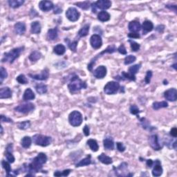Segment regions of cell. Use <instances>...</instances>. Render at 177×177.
<instances>
[{
    "label": "cell",
    "instance_id": "obj_1",
    "mask_svg": "<svg viewBox=\"0 0 177 177\" xmlns=\"http://www.w3.org/2000/svg\"><path fill=\"white\" fill-rule=\"evenodd\" d=\"M87 87L85 81L80 79L78 76H75L71 79L69 83L68 84V88L71 93H76L80 90L84 89Z\"/></svg>",
    "mask_w": 177,
    "mask_h": 177
},
{
    "label": "cell",
    "instance_id": "obj_2",
    "mask_svg": "<svg viewBox=\"0 0 177 177\" xmlns=\"http://www.w3.org/2000/svg\"><path fill=\"white\" fill-rule=\"evenodd\" d=\"M24 47H17V48L13 49L12 50L10 51L9 52L5 53L4 54L3 58L1 59V62H9L12 64L13 62L20 56L21 53L24 51Z\"/></svg>",
    "mask_w": 177,
    "mask_h": 177
},
{
    "label": "cell",
    "instance_id": "obj_3",
    "mask_svg": "<svg viewBox=\"0 0 177 177\" xmlns=\"http://www.w3.org/2000/svg\"><path fill=\"white\" fill-rule=\"evenodd\" d=\"M33 141L36 145L41 147H47L52 143V138L51 137L47 136L35 134L33 137Z\"/></svg>",
    "mask_w": 177,
    "mask_h": 177
},
{
    "label": "cell",
    "instance_id": "obj_4",
    "mask_svg": "<svg viewBox=\"0 0 177 177\" xmlns=\"http://www.w3.org/2000/svg\"><path fill=\"white\" fill-rule=\"evenodd\" d=\"M83 121L82 113L78 111H74L69 116V122L73 127H78L81 125Z\"/></svg>",
    "mask_w": 177,
    "mask_h": 177
},
{
    "label": "cell",
    "instance_id": "obj_5",
    "mask_svg": "<svg viewBox=\"0 0 177 177\" xmlns=\"http://www.w3.org/2000/svg\"><path fill=\"white\" fill-rule=\"evenodd\" d=\"M120 84L118 82L111 81L107 82L104 87V91L107 95H113L116 93L120 88Z\"/></svg>",
    "mask_w": 177,
    "mask_h": 177
},
{
    "label": "cell",
    "instance_id": "obj_6",
    "mask_svg": "<svg viewBox=\"0 0 177 177\" xmlns=\"http://www.w3.org/2000/svg\"><path fill=\"white\" fill-rule=\"evenodd\" d=\"M111 6V1L109 0H98L92 4V12L93 13H96V9H99L101 10L109 9Z\"/></svg>",
    "mask_w": 177,
    "mask_h": 177
},
{
    "label": "cell",
    "instance_id": "obj_7",
    "mask_svg": "<svg viewBox=\"0 0 177 177\" xmlns=\"http://www.w3.org/2000/svg\"><path fill=\"white\" fill-rule=\"evenodd\" d=\"M115 51H116V47L115 46V45H111V46H108L107 48L105 49V50H104L103 52H101L100 54H98V56L96 57V58H94L93 59V60H91V62L88 64V66H87L88 70H89L90 71H91L92 69H93V66L94 64H95L96 60H97L99 57L102 56V55H103L105 54H113V53H114Z\"/></svg>",
    "mask_w": 177,
    "mask_h": 177
},
{
    "label": "cell",
    "instance_id": "obj_8",
    "mask_svg": "<svg viewBox=\"0 0 177 177\" xmlns=\"http://www.w3.org/2000/svg\"><path fill=\"white\" fill-rule=\"evenodd\" d=\"M66 17L71 21H76L79 19L80 13L76 8L70 7L66 11Z\"/></svg>",
    "mask_w": 177,
    "mask_h": 177
},
{
    "label": "cell",
    "instance_id": "obj_9",
    "mask_svg": "<svg viewBox=\"0 0 177 177\" xmlns=\"http://www.w3.org/2000/svg\"><path fill=\"white\" fill-rule=\"evenodd\" d=\"M35 105L33 103H29L22 104V105H19L17 107H15V110L19 113H29L30 112L33 111L35 109Z\"/></svg>",
    "mask_w": 177,
    "mask_h": 177
},
{
    "label": "cell",
    "instance_id": "obj_10",
    "mask_svg": "<svg viewBox=\"0 0 177 177\" xmlns=\"http://www.w3.org/2000/svg\"><path fill=\"white\" fill-rule=\"evenodd\" d=\"M90 44L93 49H100L103 45V40L101 36L98 34H93L90 37Z\"/></svg>",
    "mask_w": 177,
    "mask_h": 177
},
{
    "label": "cell",
    "instance_id": "obj_11",
    "mask_svg": "<svg viewBox=\"0 0 177 177\" xmlns=\"http://www.w3.org/2000/svg\"><path fill=\"white\" fill-rule=\"evenodd\" d=\"M149 144L150 145L152 149H154V150L158 151L160 149H162V147L161 146V145L158 143V136L156 134L151 135L149 137Z\"/></svg>",
    "mask_w": 177,
    "mask_h": 177
},
{
    "label": "cell",
    "instance_id": "obj_12",
    "mask_svg": "<svg viewBox=\"0 0 177 177\" xmlns=\"http://www.w3.org/2000/svg\"><path fill=\"white\" fill-rule=\"evenodd\" d=\"M107 70L106 66L101 65L96 69L93 72V76L94 77L97 78V79H103V78L105 77L106 75H107Z\"/></svg>",
    "mask_w": 177,
    "mask_h": 177
},
{
    "label": "cell",
    "instance_id": "obj_13",
    "mask_svg": "<svg viewBox=\"0 0 177 177\" xmlns=\"http://www.w3.org/2000/svg\"><path fill=\"white\" fill-rule=\"evenodd\" d=\"M164 97L166 100L171 102L176 101L177 99V91L176 88H172L167 90L164 93Z\"/></svg>",
    "mask_w": 177,
    "mask_h": 177
},
{
    "label": "cell",
    "instance_id": "obj_14",
    "mask_svg": "<svg viewBox=\"0 0 177 177\" xmlns=\"http://www.w3.org/2000/svg\"><path fill=\"white\" fill-rule=\"evenodd\" d=\"M127 166H128V165L126 163H123L122 164H121L119 166L118 168H114V170H115V173L117 175V176H125V175L124 173H126L127 174ZM127 174V176H133V174Z\"/></svg>",
    "mask_w": 177,
    "mask_h": 177
},
{
    "label": "cell",
    "instance_id": "obj_15",
    "mask_svg": "<svg viewBox=\"0 0 177 177\" xmlns=\"http://www.w3.org/2000/svg\"><path fill=\"white\" fill-rule=\"evenodd\" d=\"M29 76L31 78L36 80H46L49 77V71L47 69H45L40 74H29Z\"/></svg>",
    "mask_w": 177,
    "mask_h": 177
},
{
    "label": "cell",
    "instance_id": "obj_16",
    "mask_svg": "<svg viewBox=\"0 0 177 177\" xmlns=\"http://www.w3.org/2000/svg\"><path fill=\"white\" fill-rule=\"evenodd\" d=\"M154 168L152 170V175L154 176H160L162 175L163 170L162 166H161V163L159 160H156L154 162Z\"/></svg>",
    "mask_w": 177,
    "mask_h": 177
},
{
    "label": "cell",
    "instance_id": "obj_17",
    "mask_svg": "<svg viewBox=\"0 0 177 177\" xmlns=\"http://www.w3.org/2000/svg\"><path fill=\"white\" fill-rule=\"evenodd\" d=\"M39 8L41 11L44 12H48L54 8V5L52 1H41L39 3Z\"/></svg>",
    "mask_w": 177,
    "mask_h": 177
},
{
    "label": "cell",
    "instance_id": "obj_18",
    "mask_svg": "<svg viewBox=\"0 0 177 177\" xmlns=\"http://www.w3.org/2000/svg\"><path fill=\"white\" fill-rule=\"evenodd\" d=\"M26 24L24 22H21V21L17 22L14 26L15 33H16L17 35H19L24 34L25 32H26Z\"/></svg>",
    "mask_w": 177,
    "mask_h": 177
},
{
    "label": "cell",
    "instance_id": "obj_19",
    "mask_svg": "<svg viewBox=\"0 0 177 177\" xmlns=\"http://www.w3.org/2000/svg\"><path fill=\"white\" fill-rule=\"evenodd\" d=\"M128 29L131 33H138L141 31V26L138 21L135 20L131 21L129 23Z\"/></svg>",
    "mask_w": 177,
    "mask_h": 177
},
{
    "label": "cell",
    "instance_id": "obj_20",
    "mask_svg": "<svg viewBox=\"0 0 177 177\" xmlns=\"http://www.w3.org/2000/svg\"><path fill=\"white\" fill-rule=\"evenodd\" d=\"M12 96V91L9 87L5 86V87L1 88L0 89V98L1 99H6V98H10Z\"/></svg>",
    "mask_w": 177,
    "mask_h": 177
},
{
    "label": "cell",
    "instance_id": "obj_21",
    "mask_svg": "<svg viewBox=\"0 0 177 177\" xmlns=\"http://www.w3.org/2000/svg\"><path fill=\"white\" fill-rule=\"evenodd\" d=\"M143 30V34H147L148 32H150L154 29V24L149 20H145L144 22L143 23L142 27Z\"/></svg>",
    "mask_w": 177,
    "mask_h": 177
},
{
    "label": "cell",
    "instance_id": "obj_22",
    "mask_svg": "<svg viewBox=\"0 0 177 177\" xmlns=\"http://www.w3.org/2000/svg\"><path fill=\"white\" fill-rule=\"evenodd\" d=\"M35 98V95L34 92L32 91L31 88H28L25 90L24 93L23 95V100L24 101H28V100H34Z\"/></svg>",
    "mask_w": 177,
    "mask_h": 177
},
{
    "label": "cell",
    "instance_id": "obj_23",
    "mask_svg": "<svg viewBox=\"0 0 177 177\" xmlns=\"http://www.w3.org/2000/svg\"><path fill=\"white\" fill-rule=\"evenodd\" d=\"M41 24L39 21H35L31 23V32L33 34H38L41 32Z\"/></svg>",
    "mask_w": 177,
    "mask_h": 177
},
{
    "label": "cell",
    "instance_id": "obj_24",
    "mask_svg": "<svg viewBox=\"0 0 177 177\" xmlns=\"http://www.w3.org/2000/svg\"><path fill=\"white\" fill-rule=\"evenodd\" d=\"M104 147L108 150H113L114 149V142L111 138H106L103 141Z\"/></svg>",
    "mask_w": 177,
    "mask_h": 177
},
{
    "label": "cell",
    "instance_id": "obj_25",
    "mask_svg": "<svg viewBox=\"0 0 177 177\" xmlns=\"http://www.w3.org/2000/svg\"><path fill=\"white\" fill-rule=\"evenodd\" d=\"M58 29H51L48 31L47 33V39L49 40H54L58 38Z\"/></svg>",
    "mask_w": 177,
    "mask_h": 177
},
{
    "label": "cell",
    "instance_id": "obj_26",
    "mask_svg": "<svg viewBox=\"0 0 177 177\" xmlns=\"http://www.w3.org/2000/svg\"><path fill=\"white\" fill-rule=\"evenodd\" d=\"M91 163V155H88L86 158L82 159L81 161H80L76 165V168H80V167H83L88 166Z\"/></svg>",
    "mask_w": 177,
    "mask_h": 177
},
{
    "label": "cell",
    "instance_id": "obj_27",
    "mask_svg": "<svg viewBox=\"0 0 177 177\" xmlns=\"http://www.w3.org/2000/svg\"><path fill=\"white\" fill-rule=\"evenodd\" d=\"M98 160H99V161H100L102 163H103V164H105V165H110L111 164L112 162H113L111 157L107 156V155L104 154V153H102V154L98 157Z\"/></svg>",
    "mask_w": 177,
    "mask_h": 177
},
{
    "label": "cell",
    "instance_id": "obj_28",
    "mask_svg": "<svg viewBox=\"0 0 177 177\" xmlns=\"http://www.w3.org/2000/svg\"><path fill=\"white\" fill-rule=\"evenodd\" d=\"M110 18H111V16H110L109 13H107V11H103L100 12L98 15V20H100V21H103V22L109 21Z\"/></svg>",
    "mask_w": 177,
    "mask_h": 177
},
{
    "label": "cell",
    "instance_id": "obj_29",
    "mask_svg": "<svg viewBox=\"0 0 177 177\" xmlns=\"http://www.w3.org/2000/svg\"><path fill=\"white\" fill-rule=\"evenodd\" d=\"M54 52L55 54L58 55V56H62V55L64 54L66 52V47L63 44H58L54 47Z\"/></svg>",
    "mask_w": 177,
    "mask_h": 177
},
{
    "label": "cell",
    "instance_id": "obj_30",
    "mask_svg": "<svg viewBox=\"0 0 177 177\" xmlns=\"http://www.w3.org/2000/svg\"><path fill=\"white\" fill-rule=\"evenodd\" d=\"M33 160L37 161V163H40L41 165H44L47 161V156L44 153H40V154H37L36 157H35V158H33Z\"/></svg>",
    "mask_w": 177,
    "mask_h": 177
},
{
    "label": "cell",
    "instance_id": "obj_31",
    "mask_svg": "<svg viewBox=\"0 0 177 177\" xmlns=\"http://www.w3.org/2000/svg\"><path fill=\"white\" fill-rule=\"evenodd\" d=\"M32 144V139L30 136H24L21 139V145L24 148H29Z\"/></svg>",
    "mask_w": 177,
    "mask_h": 177
},
{
    "label": "cell",
    "instance_id": "obj_32",
    "mask_svg": "<svg viewBox=\"0 0 177 177\" xmlns=\"http://www.w3.org/2000/svg\"><path fill=\"white\" fill-rule=\"evenodd\" d=\"M10 7L13 8V9H17V8L20 7L24 3V0H9L8 1Z\"/></svg>",
    "mask_w": 177,
    "mask_h": 177
},
{
    "label": "cell",
    "instance_id": "obj_33",
    "mask_svg": "<svg viewBox=\"0 0 177 177\" xmlns=\"http://www.w3.org/2000/svg\"><path fill=\"white\" fill-rule=\"evenodd\" d=\"M87 145H88V147H90V149L93 151H94V152H96V151H98L99 145H98L97 141L94 140V139H89V140H88Z\"/></svg>",
    "mask_w": 177,
    "mask_h": 177
},
{
    "label": "cell",
    "instance_id": "obj_34",
    "mask_svg": "<svg viewBox=\"0 0 177 177\" xmlns=\"http://www.w3.org/2000/svg\"><path fill=\"white\" fill-rule=\"evenodd\" d=\"M35 90H36V91L39 94L42 95V94H44L46 93L48 88H47V86L46 84L40 83V84H37V85L35 86Z\"/></svg>",
    "mask_w": 177,
    "mask_h": 177
},
{
    "label": "cell",
    "instance_id": "obj_35",
    "mask_svg": "<svg viewBox=\"0 0 177 177\" xmlns=\"http://www.w3.org/2000/svg\"><path fill=\"white\" fill-rule=\"evenodd\" d=\"M168 107V103L166 101H161V102H155L153 103L152 107L154 110H158L162 108H166Z\"/></svg>",
    "mask_w": 177,
    "mask_h": 177
},
{
    "label": "cell",
    "instance_id": "obj_36",
    "mask_svg": "<svg viewBox=\"0 0 177 177\" xmlns=\"http://www.w3.org/2000/svg\"><path fill=\"white\" fill-rule=\"evenodd\" d=\"M41 58H42V54H41L40 52L37 51H33L29 57V60L32 61V62H36V61L40 60Z\"/></svg>",
    "mask_w": 177,
    "mask_h": 177
},
{
    "label": "cell",
    "instance_id": "obj_37",
    "mask_svg": "<svg viewBox=\"0 0 177 177\" xmlns=\"http://www.w3.org/2000/svg\"><path fill=\"white\" fill-rule=\"evenodd\" d=\"M140 122H141V125H142V127L143 129H147V130H149V131H151L152 129H154V127H151V126L150 125V123H149V122L147 121L146 118H141Z\"/></svg>",
    "mask_w": 177,
    "mask_h": 177
},
{
    "label": "cell",
    "instance_id": "obj_38",
    "mask_svg": "<svg viewBox=\"0 0 177 177\" xmlns=\"http://www.w3.org/2000/svg\"><path fill=\"white\" fill-rule=\"evenodd\" d=\"M88 31H89V25L85 24L83 27H82L81 29L78 31V34L80 37H85L88 34Z\"/></svg>",
    "mask_w": 177,
    "mask_h": 177
},
{
    "label": "cell",
    "instance_id": "obj_39",
    "mask_svg": "<svg viewBox=\"0 0 177 177\" xmlns=\"http://www.w3.org/2000/svg\"><path fill=\"white\" fill-rule=\"evenodd\" d=\"M65 42L68 43V46L69 47V49L73 51L76 52V49H77V46H78V40H74L73 42H70L68 38L65 39Z\"/></svg>",
    "mask_w": 177,
    "mask_h": 177
},
{
    "label": "cell",
    "instance_id": "obj_40",
    "mask_svg": "<svg viewBox=\"0 0 177 177\" xmlns=\"http://www.w3.org/2000/svg\"><path fill=\"white\" fill-rule=\"evenodd\" d=\"M31 126V123L29 121H24V122H21L17 124V127L19 129H21V130H25V129H27L29 128Z\"/></svg>",
    "mask_w": 177,
    "mask_h": 177
},
{
    "label": "cell",
    "instance_id": "obj_41",
    "mask_svg": "<svg viewBox=\"0 0 177 177\" xmlns=\"http://www.w3.org/2000/svg\"><path fill=\"white\" fill-rule=\"evenodd\" d=\"M141 64H135V65L130 66V67L129 68V70H128L129 74L134 75L135 76V75L138 72L139 69H141Z\"/></svg>",
    "mask_w": 177,
    "mask_h": 177
},
{
    "label": "cell",
    "instance_id": "obj_42",
    "mask_svg": "<svg viewBox=\"0 0 177 177\" xmlns=\"http://www.w3.org/2000/svg\"><path fill=\"white\" fill-rule=\"evenodd\" d=\"M136 60V58L134 56L132 55H129V56H126L124 60V63H125V65H128V64H132L133 62H134Z\"/></svg>",
    "mask_w": 177,
    "mask_h": 177
},
{
    "label": "cell",
    "instance_id": "obj_43",
    "mask_svg": "<svg viewBox=\"0 0 177 177\" xmlns=\"http://www.w3.org/2000/svg\"><path fill=\"white\" fill-rule=\"evenodd\" d=\"M90 4H91V3L88 1H83V2L76 3V5H77V6L80 8V9L82 10H88L90 7Z\"/></svg>",
    "mask_w": 177,
    "mask_h": 177
},
{
    "label": "cell",
    "instance_id": "obj_44",
    "mask_svg": "<svg viewBox=\"0 0 177 177\" xmlns=\"http://www.w3.org/2000/svg\"><path fill=\"white\" fill-rule=\"evenodd\" d=\"M8 77V73L6 69L1 66V69H0V84H2L4 80L6 79Z\"/></svg>",
    "mask_w": 177,
    "mask_h": 177
},
{
    "label": "cell",
    "instance_id": "obj_45",
    "mask_svg": "<svg viewBox=\"0 0 177 177\" xmlns=\"http://www.w3.org/2000/svg\"><path fill=\"white\" fill-rule=\"evenodd\" d=\"M1 166H2L3 168L6 170V175H9L11 172V167L9 161L7 162V161L3 160L1 161Z\"/></svg>",
    "mask_w": 177,
    "mask_h": 177
},
{
    "label": "cell",
    "instance_id": "obj_46",
    "mask_svg": "<svg viewBox=\"0 0 177 177\" xmlns=\"http://www.w3.org/2000/svg\"><path fill=\"white\" fill-rule=\"evenodd\" d=\"M122 78H123V80L128 79L131 81H136V76L134 75L130 74L129 73H126L125 71L122 72Z\"/></svg>",
    "mask_w": 177,
    "mask_h": 177
},
{
    "label": "cell",
    "instance_id": "obj_47",
    "mask_svg": "<svg viewBox=\"0 0 177 177\" xmlns=\"http://www.w3.org/2000/svg\"><path fill=\"white\" fill-rule=\"evenodd\" d=\"M71 172V170H69V169H67V170L62 171V172L56 171V172H54V175L55 176H66L70 174Z\"/></svg>",
    "mask_w": 177,
    "mask_h": 177
},
{
    "label": "cell",
    "instance_id": "obj_48",
    "mask_svg": "<svg viewBox=\"0 0 177 177\" xmlns=\"http://www.w3.org/2000/svg\"><path fill=\"white\" fill-rule=\"evenodd\" d=\"M16 80L21 84H26L28 83V79L24 74H20L16 78Z\"/></svg>",
    "mask_w": 177,
    "mask_h": 177
},
{
    "label": "cell",
    "instance_id": "obj_49",
    "mask_svg": "<svg viewBox=\"0 0 177 177\" xmlns=\"http://www.w3.org/2000/svg\"><path fill=\"white\" fill-rule=\"evenodd\" d=\"M129 42L130 43L131 49L132 51H137L140 49V44H138L137 42H133L132 40H129Z\"/></svg>",
    "mask_w": 177,
    "mask_h": 177
},
{
    "label": "cell",
    "instance_id": "obj_50",
    "mask_svg": "<svg viewBox=\"0 0 177 177\" xmlns=\"http://www.w3.org/2000/svg\"><path fill=\"white\" fill-rule=\"evenodd\" d=\"M6 158V160L9 161L10 163H13L15 162V157L13 155V152H10V151H6L5 154Z\"/></svg>",
    "mask_w": 177,
    "mask_h": 177
},
{
    "label": "cell",
    "instance_id": "obj_51",
    "mask_svg": "<svg viewBox=\"0 0 177 177\" xmlns=\"http://www.w3.org/2000/svg\"><path fill=\"white\" fill-rule=\"evenodd\" d=\"M129 111H130V113L131 114L133 115H138L141 111L140 110H139L138 107L135 105H133L131 106L130 108H129Z\"/></svg>",
    "mask_w": 177,
    "mask_h": 177
},
{
    "label": "cell",
    "instance_id": "obj_52",
    "mask_svg": "<svg viewBox=\"0 0 177 177\" xmlns=\"http://www.w3.org/2000/svg\"><path fill=\"white\" fill-rule=\"evenodd\" d=\"M152 71H147L146 76L145 78V82L146 84H149L151 82V77H152Z\"/></svg>",
    "mask_w": 177,
    "mask_h": 177
},
{
    "label": "cell",
    "instance_id": "obj_53",
    "mask_svg": "<svg viewBox=\"0 0 177 177\" xmlns=\"http://www.w3.org/2000/svg\"><path fill=\"white\" fill-rule=\"evenodd\" d=\"M116 147L118 150L121 151V152H123V151L125 150V146L124 145L123 143H119V142L116 143Z\"/></svg>",
    "mask_w": 177,
    "mask_h": 177
},
{
    "label": "cell",
    "instance_id": "obj_54",
    "mask_svg": "<svg viewBox=\"0 0 177 177\" xmlns=\"http://www.w3.org/2000/svg\"><path fill=\"white\" fill-rule=\"evenodd\" d=\"M118 51L121 54H123V55L127 54V51H126L125 47L123 44H121V46L118 48Z\"/></svg>",
    "mask_w": 177,
    "mask_h": 177
},
{
    "label": "cell",
    "instance_id": "obj_55",
    "mask_svg": "<svg viewBox=\"0 0 177 177\" xmlns=\"http://www.w3.org/2000/svg\"><path fill=\"white\" fill-rule=\"evenodd\" d=\"M1 123H13V120L9 118L7 116H5L4 115H1Z\"/></svg>",
    "mask_w": 177,
    "mask_h": 177
},
{
    "label": "cell",
    "instance_id": "obj_56",
    "mask_svg": "<svg viewBox=\"0 0 177 177\" xmlns=\"http://www.w3.org/2000/svg\"><path fill=\"white\" fill-rule=\"evenodd\" d=\"M128 37L129 38H140V35H139V33H130L128 34Z\"/></svg>",
    "mask_w": 177,
    "mask_h": 177
},
{
    "label": "cell",
    "instance_id": "obj_57",
    "mask_svg": "<svg viewBox=\"0 0 177 177\" xmlns=\"http://www.w3.org/2000/svg\"><path fill=\"white\" fill-rule=\"evenodd\" d=\"M83 132H84V135H85L86 136H88L90 134L89 127H88L87 125H85V126H84V127L83 128Z\"/></svg>",
    "mask_w": 177,
    "mask_h": 177
},
{
    "label": "cell",
    "instance_id": "obj_58",
    "mask_svg": "<svg viewBox=\"0 0 177 177\" xmlns=\"http://www.w3.org/2000/svg\"><path fill=\"white\" fill-rule=\"evenodd\" d=\"M170 135L176 138L177 136V129L176 127H174L170 130Z\"/></svg>",
    "mask_w": 177,
    "mask_h": 177
},
{
    "label": "cell",
    "instance_id": "obj_59",
    "mask_svg": "<svg viewBox=\"0 0 177 177\" xmlns=\"http://www.w3.org/2000/svg\"><path fill=\"white\" fill-rule=\"evenodd\" d=\"M166 8H168V9L172 10L174 11L175 13H176V5H166Z\"/></svg>",
    "mask_w": 177,
    "mask_h": 177
},
{
    "label": "cell",
    "instance_id": "obj_60",
    "mask_svg": "<svg viewBox=\"0 0 177 177\" xmlns=\"http://www.w3.org/2000/svg\"><path fill=\"white\" fill-rule=\"evenodd\" d=\"M146 164L148 168H151L153 166V164H154V161L151 160V159H148V160H147Z\"/></svg>",
    "mask_w": 177,
    "mask_h": 177
},
{
    "label": "cell",
    "instance_id": "obj_61",
    "mask_svg": "<svg viewBox=\"0 0 177 177\" xmlns=\"http://www.w3.org/2000/svg\"><path fill=\"white\" fill-rule=\"evenodd\" d=\"M54 14H59L62 13V9H60L59 6H56L54 9Z\"/></svg>",
    "mask_w": 177,
    "mask_h": 177
},
{
    "label": "cell",
    "instance_id": "obj_62",
    "mask_svg": "<svg viewBox=\"0 0 177 177\" xmlns=\"http://www.w3.org/2000/svg\"><path fill=\"white\" fill-rule=\"evenodd\" d=\"M164 29H165L164 26H163V25H159V26H156V30L157 31H158L159 33H162L163 31V30H164Z\"/></svg>",
    "mask_w": 177,
    "mask_h": 177
},
{
    "label": "cell",
    "instance_id": "obj_63",
    "mask_svg": "<svg viewBox=\"0 0 177 177\" xmlns=\"http://www.w3.org/2000/svg\"><path fill=\"white\" fill-rule=\"evenodd\" d=\"M0 128H1V134H3V133H4L3 132V127H1Z\"/></svg>",
    "mask_w": 177,
    "mask_h": 177
}]
</instances>
